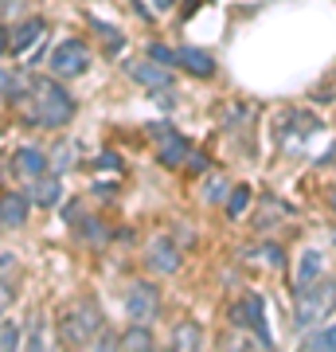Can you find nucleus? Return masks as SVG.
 Returning a JSON list of instances; mask_svg holds the SVG:
<instances>
[{"label": "nucleus", "mask_w": 336, "mask_h": 352, "mask_svg": "<svg viewBox=\"0 0 336 352\" xmlns=\"http://www.w3.org/2000/svg\"><path fill=\"white\" fill-rule=\"evenodd\" d=\"M27 126L36 129H63L75 118V98L63 90L59 78H27V90L16 98Z\"/></svg>", "instance_id": "nucleus-1"}, {"label": "nucleus", "mask_w": 336, "mask_h": 352, "mask_svg": "<svg viewBox=\"0 0 336 352\" xmlns=\"http://www.w3.org/2000/svg\"><path fill=\"white\" fill-rule=\"evenodd\" d=\"M102 329H106L102 305L94 298H78V302L63 305L59 321H55V337H59V344H94Z\"/></svg>", "instance_id": "nucleus-2"}, {"label": "nucleus", "mask_w": 336, "mask_h": 352, "mask_svg": "<svg viewBox=\"0 0 336 352\" xmlns=\"http://www.w3.org/2000/svg\"><path fill=\"white\" fill-rule=\"evenodd\" d=\"M336 309V278H317L309 289L293 294V329L309 333V329L324 325V317H333Z\"/></svg>", "instance_id": "nucleus-3"}, {"label": "nucleus", "mask_w": 336, "mask_h": 352, "mask_svg": "<svg viewBox=\"0 0 336 352\" xmlns=\"http://www.w3.org/2000/svg\"><path fill=\"white\" fill-rule=\"evenodd\" d=\"M227 317H231V325H235V329L254 333V337L262 340V349H274V337H270V325H266V302H262V294H247V298H238Z\"/></svg>", "instance_id": "nucleus-4"}, {"label": "nucleus", "mask_w": 336, "mask_h": 352, "mask_svg": "<svg viewBox=\"0 0 336 352\" xmlns=\"http://www.w3.org/2000/svg\"><path fill=\"white\" fill-rule=\"evenodd\" d=\"M149 138H153V145H157V161H161L164 168H180V164L188 161V153H192V141H188L176 126H168V122H153Z\"/></svg>", "instance_id": "nucleus-5"}, {"label": "nucleus", "mask_w": 336, "mask_h": 352, "mask_svg": "<svg viewBox=\"0 0 336 352\" xmlns=\"http://www.w3.org/2000/svg\"><path fill=\"white\" fill-rule=\"evenodd\" d=\"M51 75L55 78H78L90 71V47L82 39H63L59 47L51 51Z\"/></svg>", "instance_id": "nucleus-6"}, {"label": "nucleus", "mask_w": 336, "mask_h": 352, "mask_svg": "<svg viewBox=\"0 0 336 352\" xmlns=\"http://www.w3.org/2000/svg\"><path fill=\"white\" fill-rule=\"evenodd\" d=\"M125 314H129V321L149 325L153 317L161 314V289L149 286V282H129V289H125Z\"/></svg>", "instance_id": "nucleus-7"}, {"label": "nucleus", "mask_w": 336, "mask_h": 352, "mask_svg": "<svg viewBox=\"0 0 336 352\" xmlns=\"http://www.w3.org/2000/svg\"><path fill=\"white\" fill-rule=\"evenodd\" d=\"M129 78L141 82L149 94H157V90H176L172 67H161V63H133L129 67Z\"/></svg>", "instance_id": "nucleus-8"}, {"label": "nucleus", "mask_w": 336, "mask_h": 352, "mask_svg": "<svg viewBox=\"0 0 336 352\" xmlns=\"http://www.w3.org/2000/svg\"><path fill=\"white\" fill-rule=\"evenodd\" d=\"M27 200L36 204V208H59L63 204V184L55 173H39L32 176V184H27Z\"/></svg>", "instance_id": "nucleus-9"}, {"label": "nucleus", "mask_w": 336, "mask_h": 352, "mask_svg": "<svg viewBox=\"0 0 336 352\" xmlns=\"http://www.w3.org/2000/svg\"><path fill=\"white\" fill-rule=\"evenodd\" d=\"M145 263L157 270V274H172V270H180V247H176L168 235H161V239L149 243V258Z\"/></svg>", "instance_id": "nucleus-10"}, {"label": "nucleus", "mask_w": 336, "mask_h": 352, "mask_svg": "<svg viewBox=\"0 0 336 352\" xmlns=\"http://www.w3.org/2000/svg\"><path fill=\"white\" fill-rule=\"evenodd\" d=\"M47 168H51L47 153L39 149V145H20V149L12 153V173L24 176V180H32V176H39V173H47Z\"/></svg>", "instance_id": "nucleus-11"}, {"label": "nucleus", "mask_w": 336, "mask_h": 352, "mask_svg": "<svg viewBox=\"0 0 336 352\" xmlns=\"http://www.w3.org/2000/svg\"><path fill=\"white\" fill-rule=\"evenodd\" d=\"M176 67L188 71V75H196V78H212L215 75V59L208 55V51H199V47H180L176 51Z\"/></svg>", "instance_id": "nucleus-12"}, {"label": "nucleus", "mask_w": 336, "mask_h": 352, "mask_svg": "<svg viewBox=\"0 0 336 352\" xmlns=\"http://www.w3.org/2000/svg\"><path fill=\"white\" fill-rule=\"evenodd\" d=\"M27 208H32V200H27L24 192H4L0 196V227H24Z\"/></svg>", "instance_id": "nucleus-13"}, {"label": "nucleus", "mask_w": 336, "mask_h": 352, "mask_svg": "<svg viewBox=\"0 0 336 352\" xmlns=\"http://www.w3.org/2000/svg\"><path fill=\"white\" fill-rule=\"evenodd\" d=\"M317 278H324V254H321V251H301L298 274H293V294L309 289Z\"/></svg>", "instance_id": "nucleus-14"}, {"label": "nucleus", "mask_w": 336, "mask_h": 352, "mask_svg": "<svg viewBox=\"0 0 336 352\" xmlns=\"http://www.w3.org/2000/svg\"><path fill=\"white\" fill-rule=\"evenodd\" d=\"M43 32H47V24H43L39 16H32V20H24V24L16 28L12 36H8V51H12V55H24V51L32 47V43H36V39L43 36Z\"/></svg>", "instance_id": "nucleus-15"}, {"label": "nucleus", "mask_w": 336, "mask_h": 352, "mask_svg": "<svg viewBox=\"0 0 336 352\" xmlns=\"http://www.w3.org/2000/svg\"><path fill=\"white\" fill-rule=\"evenodd\" d=\"M157 340H153L149 325H141V321H133V325L125 329V333H117V349H137V352H149Z\"/></svg>", "instance_id": "nucleus-16"}, {"label": "nucleus", "mask_w": 336, "mask_h": 352, "mask_svg": "<svg viewBox=\"0 0 336 352\" xmlns=\"http://www.w3.org/2000/svg\"><path fill=\"white\" fill-rule=\"evenodd\" d=\"M172 344L176 349H184V352L199 349V344H203V329H199V321H180V325L172 329Z\"/></svg>", "instance_id": "nucleus-17"}, {"label": "nucleus", "mask_w": 336, "mask_h": 352, "mask_svg": "<svg viewBox=\"0 0 336 352\" xmlns=\"http://www.w3.org/2000/svg\"><path fill=\"white\" fill-rule=\"evenodd\" d=\"M305 349L336 352V325H328V329H309V333H305Z\"/></svg>", "instance_id": "nucleus-18"}, {"label": "nucleus", "mask_w": 336, "mask_h": 352, "mask_svg": "<svg viewBox=\"0 0 336 352\" xmlns=\"http://www.w3.org/2000/svg\"><path fill=\"white\" fill-rule=\"evenodd\" d=\"M71 157H78V145H71V141H63V145H59L55 153H47V164L55 168V173H63V168H71V164H75Z\"/></svg>", "instance_id": "nucleus-19"}, {"label": "nucleus", "mask_w": 336, "mask_h": 352, "mask_svg": "<svg viewBox=\"0 0 336 352\" xmlns=\"http://www.w3.org/2000/svg\"><path fill=\"white\" fill-rule=\"evenodd\" d=\"M223 208H227V215H231V219H238V215H243V212L250 208V188H235L231 196H227Z\"/></svg>", "instance_id": "nucleus-20"}, {"label": "nucleus", "mask_w": 336, "mask_h": 352, "mask_svg": "<svg viewBox=\"0 0 336 352\" xmlns=\"http://www.w3.org/2000/svg\"><path fill=\"white\" fill-rule=\"evenodd\" d=\"M231 184H227L223 176H215V180H208V188H203V200L208 204H227V196H231Z\"/></svg>", "instance_id": "nucleus-21"}, {"label": "nucleus", "mask_w": 336, "mask_h": 352, "mask_svg": "<svg viewBox=\"0 0 336 352\" xmlns=\"http://www.w3.org/2000/svg\"><path fill=\"white\" fill-rule=\"evenodd\" d=\"M20 344V329H16V321H4L0 325V349H16Z\"/></svg>", "instance_id": "nucleus-22"}, {"label": "nucleus", "mask_w": 336, "mask_h": 352, "mask_svg": "<svg viewBox=\"0 0 336 352\" xmlns=\"http://www.w3.org/2000/svg\"><path fill=\"white\" fill-rule=\"evenodd\" d=\"M90 24L102 32V39L110 43V51H122V32H117V28H106V24H98V20H90Z\"/></svg>", "instance_id": "nucleus-23"}, {"label": "nucleus", "mask_w": 336, "mask_h": 352, "mask_svg": "<svg viewBox=\"0 0 336 352\" xmlns=\"http://www.w3.org/2000/svg\"><path fill=\"white\" fill-rule=\"evenodd\" d=\"M149 55H153V59H157L161 67H176V51H168L164 43H153V47H149Z\"/></svg>", "instance_id": "nucleus-24"}, {"label": "nucleus", "mask_w": 336, "mask_h": 352, "mask_svg": "<svg viewBox=\"0 0 336 352\" xmlns=\"http://www.w3.org/2000/svg\"><path fill=\"white\" fill-rule=\"evenodd\" d=\"M12 298H16V286H12V278H0V314L12 305Z\"/></svg>", "instance_id": "nucleus-25"}, {"label": "nucleus", "mask_w": 336, "mask_h": 352, "mask_svg": "<svg viewBox=\"0 0 336 352\" xmlns=\"http://www.w3.org/2000/svg\"><path fill=\"white\" fill-rule=\"evenodd\" d=\"M258 254H266V263H270V266H282V263H286V258H282V247H278V243H266V247H262Z\"/></svg>", "instance_id": "nucleus-26"}, {"label": "nucleus", "mask_w": 336, "mask_h": 352, "mask_svg": "<svg viewBox=\"0 0 336 352\" xmlns=\"http://www.w3.org/2000/svg\"><path fill=\"white\" fill-rule=\"evenodd\" d=\"M188 168H192V173H203V168H208V157H203V153H196V149H192V153H188Z\"/></svg>", "instance_id": "nucleus-27"}, {"label": "nucleus", "mask_w": 336, "mask_h": 352, "mask_svg": "<svg viewBox=\"0 0 336 352\" xmlns=\"http://www.w3.org/2000/svg\"><path fill=\"white\" fill-rule=\"evenodd\" d=\"M12 274H16V254L0 251V278H12Z\"/></svg>", "instance_id": "nucleus-28"}, {"label": "nucleus", "mask_w": 336, "mask_h": 352, "mask_svg": "<svg viewBox=\"0 0 336 352\" xmlns=\"http://www.w3.org/2000/svg\"><path fill=\"white\" fill-rule=\"evenodd\" d=\"M0 55H8V32L0 28Z\"/></svg>", "instance_id": "nucleus-29"}, {"label": "nucleus", "mask_w": 336, "mask_h": 352, "mask_svg": "<svg viewBox=\"0 0 336 352\" xmlns=\"http://www.w3.org/2000/svg\"><path fill=\"white\" fill-rule=\"evenodd\" d=\"M153 4H157V8H161V12H168V8H172L176 0H153Z\"/></svg>", "instance_id": "nucleus-30"}, {"label": "nucleus", "mask_w": 336, "mask_h": 352, "mask_svg": "<svg viewBox=\"0 0 336 352\" xmlns=\"http://www.w3.org/2000/svg\"><path fill=\"white\" fill-rule=\"evenodd\" d=\"M328 204H333V212H336V184H333V196H328Z\"/></svg>", "instance_id": "nucleus-31"}, {"label": "nucleus", "mask_w": 336, "mask_h": 352, "mask_svg": "<svg viewBox=\"0 0 336 352\" xmlns=\"http://www.w3.org/2000/svg\"><path fill=\"white\" fill-rule=\"evenodd\" d=\"M333 243H336V235H333Z\"/></svg>", "instance_id": "nucleus-32"}]
</instances>
